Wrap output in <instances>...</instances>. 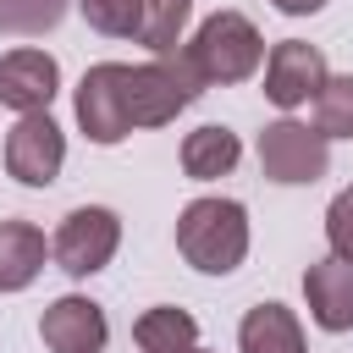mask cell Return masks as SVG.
I'll list each match as a JSON object with an SVG mask.
<instances>
[{
  "instance_id": "6da1fadb",
  "label": "cell",
  "mask_w": 353,
  "mask_h": 353,
  "mask_svg": "<svg viewBox=\"0 0 353 353\" xmlns=\"http://www.w3.org/2000/svg\"><path fill=\"white\" fill-rule=\"evenodd\" d=\"M176 254L204 276H232L248 259V210L237 199L204 193L176 215Z\"/></svg>"
},
{
  "instance_id": "7a4b0ae2",
  "label": "cell",
  "mask_w": 353,
  "mask_h": 353,
  "mask_svg": "<svg viewBox=\"0 0 353 353\" xmlns=\"http://www.w3.org/2000/svg\"><path fill=\"white\" fill-rule=\"evenodd\" d=\"M182 61L199 72L204 88H232V83H248L259 66H265V39L259 28L243 17V11H215L199 22L193 39L176 44Z\"/></svg>"
},
{
  "instance_id": "3957f363",
  "label": "cell",
  "mask_w": 353,
  "mask_h": 353,
  "mask_svg": "<svg viewBox=\"0 0 353 353\" xmlns=\"http://www.w3.org/2000/svg\"><path fill=\"white\" fill-rule=\"evenodd\" d=\"M121 94H127V121H132V132H138V127H165V121H176V116L204 94V83H199V72L182 61V50H171V55H154V61H143V66H127V72H121Z\"/></svg>"
},
{
  "instance_id": "277c9868",
  "label": "cell",
  "mask_w": 353,
  "mask_h": 353,
  "mask_svg": "<svg viewBox=\"0 0 353 353\" xmlns=\"http://www.w3.org/2000/svg\"><path fill=\"white\" fill-rule=\"evenodd\" d=\"M121 248V215L110 204H77L61 215L55 237H50V259L72 276V281H88L99 276Z\"/></svg>"
},
{
  "instance_id": "5b68a950",
  "label": "cell",
  "mask_w": 353,
  "mask_h": 353,
  "mask_svg": "<svg viewBox=\"0 0 353 353\" xmlns=\"http://www.w3.org/2000/svg\"><path fill=\"white\" fill-rule=\"evenodd\" d=\"M259 171L281 188H309L331 171V138H320L309 121L281 116L259 132Z\"/></svg>"
},
{
  "instance_id": "8992f818",
  "label": "cell",
  "mask_w": 353,
  "mask_h": 353,
  "mask_svg": "<svg viewBox=\"0 0 353 353\" xmlns=\"http://www.w3.org/2000/svg\"><path fill=\"white\" fill-rule=\"evenodd\" d=\"M66 165V132L50 110H28L17 116V127L6 132V171L22 188H50Z\"/></svg>"
},
{
  "instance_id": "52a82bcc",
  "label": "cell",
  "mask_w": 353,
  "mask_h": 353,
  "mask_svg": "<svg viewBox=\"0 0 353 353\" xmlns=\"http://www.w3.org/2000/svg\"><path fill=\"white\" fill-rule=\"evenodd\" d=\"M121 72H127V61H99V66H88L83 83H77V127H83V138L99 143V149H110V143H121V138L132 132V121H127V94H121Z\"/></svg>"
},
{
  "instance_id": "ba28073f",
  "label": "cell",
  "mask_w": 353,
  "mask_h": 353,
  "mask_svg": "<svg viewBox=\"0 0 353 353\" xmlns=\"http://www.w3.org/2000/svg\"><path fill=\"white\" fill-rule=\"evenodd\" d=\"M325 77H331V66H325V50H320V44L281 39V44H270V55H265V99H270L276 110L309 105Z\"/></svg>"
},
{
  "instance_id": "9c48e42d",
  "label": "cell",
  "mask_w": 353,
  "mask_h": 353,
  "mask_svg": "<svg viewBox=\"0 0 353 353\" xmlns=\"http://www.w3.org/2000/svg\"><path fill=\"white\" fill-rule=\"evenodd\" d=\"M61 94V61L39 44L6 50L0 55V105L28 116V110H50V99Z\"/></svg>"
},
{
  "instance_id": "30bf717a",
  "label": "cell",
  "mask_w": 353,
  "mask_h": 353,
  "mask_svg": "<svg viewBox=\"0 0 353 353\" xmlns=\"http://www.w3.org/2000/svg\"><path fill=\"white\" fill-rule=\"evenodd\" d=\"M39 336H44L50 353H105L110 320H105V309H99L94 298L66 292V298H55V303L39 314Z\"/></svg>"
},
{
  "instance_id": "8fae6325",
  "label": "cell",
  "mask_w": 353,
  "mask_h": 353,
  "mask_svg": "<svg viewBox=\"0 0 353 353\" xmlns=\"http://www.w3.org/2000/svg\"><path fill=\"white\" fill-rule=\"evenodd\" d=\"M303 303H309V320L320 331H353V265L325 254L303 270Z\"/></svg>"
},
{
  "instance_id": "7c38bea8",
  "label": "cell",
  "mask_w": 353,
  "mask_h": 353,
  "mask_svg": "<svg viewBox=\"0 0 353 353\" xmlns=\"http://www.w3.org/2000/svg\"><path fill=\"white\" fill-rule=\"evenodd\" d=\"M176 160H182V176H193V182H215V176H232L237 171V160H243V138L232 132V127H193L188 138H182V149H176Z\"/></svg>"
},
{
  "instance_id": "4fadbf2b",
  "label": "cell",
  "mask_w": 353,
  "mask_h": 353,
  "mask_svg": "<svg viewBox=\"0 0 353 353\" xmlns=\"http://www.w3.org/2000/svg\"><path fill=\"white\" fill-rule=\"evenodd\" d=\"M50 243L33 221H0V292H22L39 281Z\"/></svg>"
},
{
  "instance_id": "5bb4252c",
  "label": "cell",
  "mask_w": 353,
  "mask_h": 353,
  "mask_svg": "<svg viewBox=\"0 0 353 353\" xmlns=\"http://www.w3.org/2000/svg\"><path fill=\"white\" fill-rule=\"evenodd\" d=\"M237 353H309L303 347V325L287 303H254L237 325Z\"/></svg>"
},
{
  "instance_id": "9a60e30c",
  "label": "cell",
  "mask_w": 353,
  "mask_h": 353,
  "mask_svg": "<svg viewBox=\"0 0 353 353\" xmlns=\"http://www.w3.org/2000/svg\"><path fill=\"white\" fill-rule=\"evenodd\" d=\"M132 342H138V353H182L199 342V320L176 303H154L132 320Z\"/></svg>"
},
{
  "instance_id": "2e32d148",
  "label": "cell",
  "mask_w": 353,
  "mask_h": 353,
  "mask_svg": "<svg viewBox=\"0 0 353 353\" xmlns=\"http://www.w3.org/2000/svg\"><path fill=\"white\" fill-rule=\"evenodd\" d=\"M188 17H193V0H143V22H138V39L149 55H171L188 33Z\"/></svg>"
},
{
  "instance_id": "e0dca14e",
  "label": "cell",
  "mask_w": 353,
  "mask_h": 353,
  "mask_svg": "<svg viewBox=\"0 0 353 353\" xmlns=\"http://www.w3.org/2000/svg\"><path fill=\"white\" fill-rule=\"evenodd\" d=\"M309 105H314V132L320 138H353V72L325 77Z\"/></svg>"
},
{
  "instance_id": "ac0fdd59",
  "label": "cell",
  "mask_w": 353,
  "mask_h": 353,
  "mask_svg": "<svg viewBox=\"0 0 353 353\" xmlns=\"http://www.w3.org/2000/svg\"><path fill=\"white\" fill-rule=\"evenodd\" d=\"M72 0H0V39H39L66 17Z\"/></svg>"
},
{
  "instance_id": "d6986e66",
  "label": "cell",
  "mask_w": 353,
  "mask_h": 353,
  "mask_svg": "<svg viewBox=\"0 0 353 353\" xmlns=\"http://www.w3.org/2000/svg\"><path fill=\"white\" fill-rule=\"evenodd\" d=\"M83 11V22L105 39H138V22H143V0H72Z\"/></svg>"
},
{
  "instance_id": "ffe728a7",
  "label": "cell",
  "mask_w": 353,
  "mask_h": 353,
  "mask_svg": "<svg viewBox=\"0 0 353 353\" xmlns=\"http://www.w3.org/2000/svg\"><path fill=\"white\" fill-rule=\"evenodd\" d=\"M325 243H331V254H336V259H347V265H353V182L325 204Z\"/></svg>"
},
{
  "instance_id": "44dd1931",
  "label": "cell",
  "mask_w": 353,
  "mask_h": 353,
  "mask_svg": "<svg viewBox=\"0 0 353 353\" xmlns=\"http://www.w3.org/2000/svg\"><path fill=\"white\" fill-rule=\"evenodd\" d=\"M281 17H314V11H325V0H270Z\"/></svg>"
},
{
  "instance_id": "7402d4cb",
  "label": "cell",
  "mask_w": 353,
  "mask_h": 353,
  "mask_svg": "<svg viewBox=\"0 0 353 353\" xmlns=\"http://www.w3.org/2000/svg\"><path fill=\"white\" fill-rule=\"evenodd\" d=\"M182 353H210V347H199V342H193V347H182Z\"/></svg>"
}]
</instances>
